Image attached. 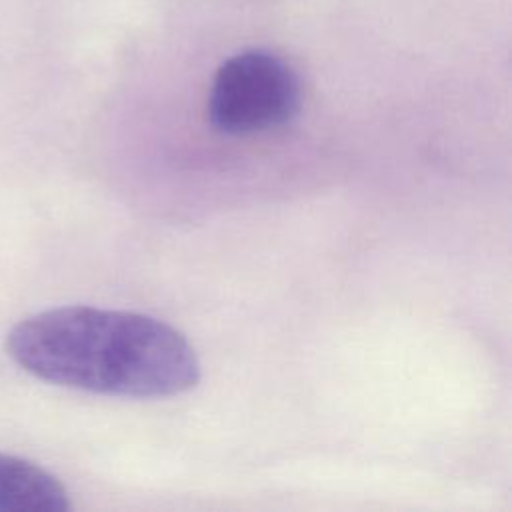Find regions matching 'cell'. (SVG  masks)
Wrapping results in <instances>:
<instances>
[{
  "instance_id": "6da1fadb",
  "label": "cell",
  "mask_w": 512,
  "mask_h": 512,
  "mask_svg": "<svg viewBox=\"0 0 512 512\" xmlns=\"http://www.w3.org/2000/svg\"><path fill=\"white\" fill-rule=\"evenodd\" d=\"M6 350L36 378L94 394L166 398L200 380L198 356L184 334L138 312L44 310L8 332Z\"/></svg>"
},
{
  "instance_id": "7a4b0ae2",
  "label": "cell",
  "mask_w": 512,
  "mask_h": 512,
  "mask_svg": "<svg viewBox=\"0 0 512 512\" xmlns=\"http://www.w3.org/2000/svg\"><path fill=\"white\" fill-rule=\"evenodd\" d=\"M300 102L296 70L282 56L252 48L218 66L208 96V120L222 134H254L288 124Z\"/></svg>"
},
{
  "instance_id": "3957f363",
  "label": "cell",
  "mask_w": 512,
  "mask_h": 512,
  "mask_svg": "<svg viewBox=\"0 0 512 512\" xmlns=\"http://www.w3.org/2000/svg\"><path fill=\"white\" fill-rule=\"evenodd\" d=\"M68 492L56 476L18 456L0 452V512H64Z\"/></svg>"
}]
</instances>
